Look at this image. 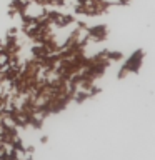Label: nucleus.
I'll use <instances>...</instances> for the list:
<instances>
[{
    "label": "nucleus",
    "instance_id": "1",
    "mask_svg": "<svg viewBox=\"0 0 155 160\" xmlns=\"http://www.w3.org/2000/svg\"><path fill=\"white\" fill-rule=\"evenodd\" d=\"M140 58H142V53L137 52V53H135L132 58L128 60L127 63H125V68H127V70H128V68H137V65L140 63Z\"/></svg>",
    "mask_w": 155,
    "mask_h": 160
}]
</instances>
